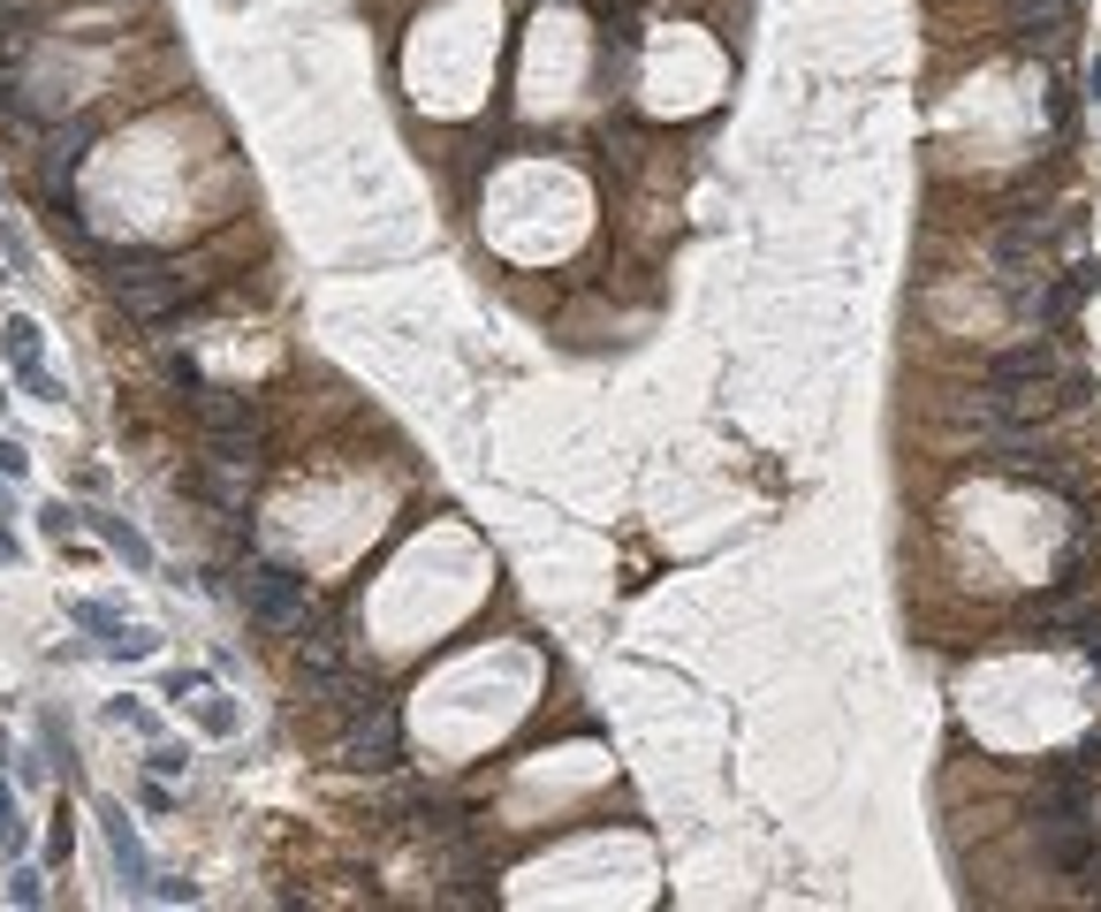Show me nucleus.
Returning <instances> with one entry per match:
<instances>
[{
  "mask_svg": "<svg viewBox=\"0 0 1101 912\" xmlns=\"http://www.w3.org/2000/svg\"><path fill=\"white\" fill-rule=\"evenodd\" d=\"M175 768H190V753L168 745V738H153V776H175Z\"/></svg>",
  "mask_w": 1101,
  "mask_h": 912,
  "instance_id": "18",
  "label": "nucleus"
},
{
  "mask_svg": "<svg viewBox=\"0 0 1101 912\" xmlns=\"http://www.w3.org/2000/svg\"><path fill=\"white\" fill-rule=\"evenodd\" d=\"M0 259H8V274H16V282H31V274H39V252H31V228H23V214H0Z\"/></svg>",
  "mask_w": 1101,
  "mask_h": 912,
  "instance_id": "11",
  "label": "nucleus"
},
{
  "mask_svg": "<svg viewBox=\"0 0 1101 912\" xmlns=\"http://www.w3.org/2000/svg\"><path fill=\"white\" fill-rule=\"evenodd\" d=\"M342 761H350V768H403V723H395V707H387V699H373V707L350 723Z\"/></svg>",
  "mask_w": 1101,
  "mask_h": 912,
  "instance_id": "7",
  "label": "nucleus"
},
{
  "mask_svg": "<svg viewBox=\"0 0 1101 912\" xmlns=\"http://www.w3.org/2000/svg\"><path fill=\"white\" fill-rule=\"evenodd\" d=\"M190 411H198V434H206V457H213V464L244 472V464L258 457V403H252V395L198 381V389H190Z\"/></svg>",
  "mask_w": 1101,
  "mask_h": 912,
  "instance_id": "2",
  "label": "nucleus"
},
{
  "mask_svg": "<svg viewBox=\"0 0 1101 912\" xmlns=\"http://www.w3.org/2000/svg\"><path fill=\"white\" fill-rule=\"evenodd\" d=\"M0 852H8V860H31V822H23L16 783H0Z\"/></svg>",
  "mask_w": 1101,
  "mask_h": 912,
  "instance_id": "12",
  "label": "nucleus"
},
{
  "mask_svg": "<svg viewBox=\"0 0 1101 912\" xmlns=\"http://www.w3.org/2000/svg\"><path fill=\"white\" fill-rule=\"evenodd\" d=\"M91 259L107 266V290H115V304L137 327H168L175 312H183V274H168L160 259H137L122 244H91Z\"/></svg>",
  "mask_w": 1101,
  "mask_h": 912,
  "instance_id": "1",
  "label": "nucleus"
},
{
  "mask_svg": "<svg viewBox=\"0 0 1101 912\" xmlns=\"http://www.w3.org/2000/svg\"><path fill=\"white\" fill-rule=\"evenodd\" d=\"M23 472H31V441L8 434V441H0V479H23Z\"/></svg>",
  "mask_w": 1101,
  "mask_h": 912,
  "instance_id": "16",
  "label": "nucleus"
},
{
  "mask_svg": "<svg viewBox=\"0 0 1101 912\" xmlns=\"http://www.w3.org/2000/svg\"><path fill=\"white\" fill-rule=\"evenodd\" d=\"M0 563H23V540H16L8 524H0Z\"/></svg>",
  "mask_w": 1101,
  "mask_h": 912,
  "instance_id": "22",
  "label": "nucleus"
},
{
  "mask_svg": "<svg viewBox=\"0 0 1101 912\" xmlns=\"http://www.w3.org/2000/svg\"><path fill=\"white\" fill-rule=\"evenodd\" d=\"M77 524H85V510H77L69 494H53V502H39V532H46V540H69Z\"/></svg>",
  "mask_w": 1101,
  "mask_h": 912,
  "instance_id": "15",
  "label": "nucleus"
},
{
  "mask_svg": "<svg viewBox=\"0 0 1101 912\" xmlns=\"http://www.w3.org/2000/svg\"><path fill=\"white\" fill-rule=\"evenodd\" d=\"M1094 274L1101 266H1071V274H1056V282H1049V290H1033V320H1041V327H1063V320H1071V304L1087 297V290H1094Z\"/></svg>",
  "mask_w": 1101,
  "mask_h": 912,
  "instance_id": "8",
  "label": "nucleus"
},
{
  "mask_svg": "<svg viewBox=\"0 0 1101 912\" xmlns=\"http://www.w3.org/2000/svg\"><path fill=\"white\" fill-rule=\"evenodd\" d=\"M1087 91H1094V99H1101V61H1094V69H1087Z\"/></svg>",
  "mask_w": 1101,
  "mask_h": 912,
  "instance_id": "23",
  "label": "nucleus"
},
{
  "mask_svg": "<svg viewBox=\"0 0 1101 912\" xmlns=\"http://www.w3.org/2000/svg\"><path fill=\"white\" fill-rule=\"evenodd\" d=\"M107 723H122V730H137V738H168L160 715H153L145 699H107Z\"/></svg>",
  "mask_w": 1101,
  "mask_h": 912,
  "instance_id": "13",
  "label": "nucleus"
},
{
  "mask_svg": "<svg viewBox=\"0 0 1101 912\" xmlns=\"http://www.w3.org/2000/svg\"><path fill=\"white\" fill-rule=\"evenodd\" d=\"M198 730H206V738H236V730H244V715H236V699H198Z\"/></svg>",
  "mask_w": 1101,
  "mask_h": 912,
  "instance_id": "14",
  "label": "nucleus"
},
{
  "mask_svg": "<svg viewBox=\"0 0 1101 912\" xmlns=\"http://www.w3.org/2000/svg\"><path fill=\"white\" fill-rule=\"evenodd\" d=\"M8 898H16V905H39L46 890H39V867H23V860H16V874H8Z\"/></svg>",
  "mask_w": 1101,
  "mask_h": 912,
  "instance_id": "17",
  "label": "nucleus"
},
{
  "mask_svg": "<svg viewBox=\"0 0 1101 912\" xmlns=\"http://www.w3.org/2000/svg\"><path fill=\"white\" fill-rule=\"evenodd\" d=\"M244 601H252V616L266 624V631H282V624H297L304 601H312V578L289 563H252L244 570Z\"/></svg>",
  "mask_w": 1101,
  "mask_h": 912,
  "instance_id": "5",
  "label": "nucleus"
},
{
  "mask_svg": "<svg viewBox=\"0 0 1101 912\" xmlns=\"http://www.w3.org/2000/svg\"><path fill=\"white\" fill-rule=\"evenodd\" d=\"M0 357H8V381L31 395V403H61V381H53V365H46V327L31 312H8V327H0Z\"/></svg>",
  "mask_w": 1101,
  "mask_h": 912,
  "instance_id": "3",
  "label": "nucleus"
},
{
  "mask_svg": "<svg viewBox=\"0 0 1101 912\" xmlns=\"http://www.w3.org/2000/svg\"><path fill=\"white\" fill-rule=\"evenodd\" d=\"M190 693H198V669H168V699L175 707H190Z\"/></svg>",
  "mask_w": 1101,
  "mask_h": 912,
  "instance_id": "20",
  "label": "nucleus"
},
{
  "mask_svg": "<svg viewBox=\"0 0 1101 912\" xmlns=\"http://www.w3.org/2000/svg\"><path fill=\"white\" fill-rule=\"evenodd\" d=\"M168 381H175V389H183V395H190V389H198V381H206V373H198V365H190L183 350H168Z\"/></svg>",
  "mask_w": 1101,
  "mask_h": 912,
  "instance_id": "19",
  "label": "nucleus"
},
{
  "mask_svg": "<svg viewBox=\"0 0 1101 912\" xmlns=\"http://www.w3.org/2000/svg\"><path fill=\"white\" fill-rule=\"evenodd\" d=\"M0 411H8V381H0Z\"/></svg>",
  "mask_w": 1101,
  "mask_h": 912,
  "instance_id": "26",
  "label": "nucleus"
},
{
  "mask_svg": "<svg viewBox=\"0 0 1101 912\" xmlns=\"http://www.w3.org/2000/svg\"><path fill=\"white\" fill-rule=\"evenodd\" d=\"M0 282H16V274H8V259H0Z\"/></svg>",
  "mask_w": 1101,
  "mask_h": 912,
  "instance_id": "25",
  "label": "nucleus"
},
{
  "mask_svg": "<svg viewBox=\"0 0 1101 912\" xmlns=\"http://www.w3.org/2000/svg\"><path fill=\"white\" fill-rule=\"evenodd\" d=\"M0 518H16V502H8V487H0Z\"/></svg>",
  "mask_w": 1101,
  "mask_h": 912,
  "instance_id": "24",
  "label": "nucleus"
},
{
  "mask_svg": "<svg viewBox=\"0 0 1101 912\" xmlns=\"http://www.w3.org/2000/svg\"><path fill=\"white\" fill-rule=\"evenodd\" d=\"M69 624H77V631H99V654H115V661H153V654H160V631H153V624H129L115 601H91V594H69Z\"/></svg>",
  "mask_w": 1101,
  "mask_h": 912,
  "instance_id": "4",
  "label": "nucleus"
},
{
  "mask_svg": "<svg viewBox=\"0 0 1101 912\" xmlns=\"http://www.w3.org/2000/svg\"><path fill=\"white\" fill-rule=\"evenodd\" d=\"M137 798H145V806H153V814H175V791H168V783H145V791H137Z\"/></svg>",
  "mask_w": 1101,
  "mask_h": 912,
  "instance_id": "21",
  "label": "nucleus"
},
{
  "mask_svg": "<svg viewBox=\"0 0 1101 912\" xmlns=\"http://www.w3.org/2000/svg\"><path fill=\"white\" fill-rule=\"evenodd\" d=\"M91 822H99V836H107V860H115V874H122V890L129 898H153V852H145V836L129 828V806L122 798H99L91 806Z\"/></svg>",
  "mask_w": 1101,
  "mask_h": 912,
  "instance_id": "6",
  "label": "nucleus"
},
{
  "mask_svg": "<svg viewBox=\"0 0 1101 912\" xmlns=\"http://www.w3.org/2000/svg\"><path fill=\"white\" fill-rule=\"evenodd\" d=\"M85 532H99V540H107V548H115V556H122L129 570H160V556H153V540H145V532H137L129 518H107V510H85Z\"/></svg>",
  "mask_w": 1101,
  "mask_h": 912,
  "instance_id": "10",
  "label": "nucleus"
},
{
  "mask_svg": "<svg viewBox=\"0 0 1101 912\" xmlns=\"http://www.w3.org/2000/svg\"><path fill=\"white\" fill-rule=\"evenodd\" d=\"M1071 16H1079V0H1011V31L1018 39H1041V46H1056Z\"/></svg>",
  "mask_w": 1101,
  "mask_h": 912,
  "instance_id": "9",
  "label": "nucleus"
}]
</instances>
